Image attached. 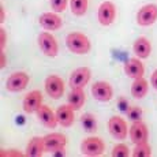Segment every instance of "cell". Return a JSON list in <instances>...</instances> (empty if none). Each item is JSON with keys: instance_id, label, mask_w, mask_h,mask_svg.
<instances>
[{"instance_id": "obj_18", "label": "cell", "mask_w": 157, "mask_h": 157, "mask_svg": "<svg viewBox=\"0 0 157 157\" xmlns=\"http://www.w3.org/2000/svg\"><path fill=\"white\" fill-rule=\"evenodd\" d=\"M132 51H134L135 56L140 57V59H147L150 56V53H152V44L146 37L141 36L134 41Z\"/></svg>"}, {"instance_id": "obj_11", "label": "cell", "mask_w": 157, "mask_h": 157, "mask_svg": "<svg viewBox=\"0 0 157 157\" xmlns=\"http://www.w3.org/2000/svg\"><path fill=\"white\" fill-rule=\"evenodd\" d=\"M92 96L100 102H108L113 97V89L105 81H97L92 86Z\"/></svg>"}, {"instance_id": "obj_3", "label": "cell", "mask_w": 157, "mask_h": 157, "mask_svg": "<svg viewBox=\"0 0 157 157\" xmlns=\"http://www.w3.org/2000/svg\"><path fill=\"white\" fill-rule=\"evenodd\" d=\"M38 47H40L41 52L48 57H56L59 53V45H57L56 38L51 34L49 32H43L38 34L37 38Z\"/></svg>"}, {"instance_id": "obj_19", "label": "cell", "mask_w": 157, "mask_h": 157, "mask_svg": "<svg viewBox=\"0 0 157 157\" xmlns=\"http://www.w3.org/2000/svg\"><path fill=\"white\" fill-rule=\"evenodd\" d=\"M45 152L44 137H33L26 146V156L29 157H41Z\"/></svg>"}, {"instance_id": "obj_15", "label": "cell", "mask_w": 157, "mask_h": 157, "mask_svg": "<svg viewBox=\"0 0 157 157\" xmlns=\"http://www.w3.org/2000/svg\"><path fill=\"white\" fill-rule=\"evenodd\" d=\"M36 115H37L38 122L47 128H55L56 126L59 124L57 117H56V112H53L48 105L43 104L40 108H38V111L36 112Z\"/></svg>"}, {"instance_id": "obj_25", "label": "cell", "mask_w": 157, "mask_h": 157, "mask_svg": "<svg viewBox=\"0 0 157 157\" xmlns=\"http://www.w3.org/2000/svg\"><path fill=\"white\" fill-rule=\"evenodd\" d=\"M127 116L130 120H132V122H138V120H142V108L141 107H137V105H132V107H130L127 111Z\"/></svg>"}, {"instance_id": "obj_8", "label": "cell", "mask_w": 157, "mask_h": 157, "mask_svg": "<svg viewBox=\"0 0 157 157\" xmlns=\"http://www.w3.org/2000/svg\"><path fill=\"white\" fill-rule=\"evenodd\" d=\"M116 18V6L112 2H102L97 10V19L102 26H109Z\"/></svg>"}, {"instance_id": "obj_6", "label": "cell", "mask_w": 157, "mask_h": 157, "mask_svg": "<svg viewBox=\"0 0 157 157\" xmlns=\"http://www.w3.org/2000/svg\"><path fill=\"white\" fill-rule=\"evenodd\" d=\"M90 71L89 67H78L71 72L70 79H68V85L71 89H83L90 81Z\"/></svg>"}, {"instance_id": "obj_12", "label": "cell", "mask_w": 157, "mask_h": 157, "mask_svg": "<svg viewBox=\"0 0 157 157\" xmlns=\"http://www.w3.org/2000/svg\"><path fill=\"white\" fill-rule=\"evenodd\" d=\"M43 105V94L40 90H32L23 97L22 107L26 113H36Z\"/></svg>"}, {"instance_id": "obj_14", "label": "cell", "mask_w": 157, "mask_h": 157, "mask_svg": "<svg viewBox=\"0 0 157 157\" xmlns=\"http://www.w3.org/2000/svg\"><path fill=\"white\" fill-rule=\"evenodd\" d=\"M38 23L40 26L48 32H56L63 26V21L62 18L57 15V13H44L40 15L38 18Z\"/></svg>"}, {"instance_id": "obj_23", "label": "cell", "mask_w": 157, "mask_h": 157, "mask_svg": "<svg viewBox=\"0 0 157 157\" xmlns=\"http://www.w3.org/2000/svg\"><path fill=\"white\" fill-rule=\"evenodd\" d=\"M89 0H70V10L75 17H83L87 11Z\"/></svg>"}, {"instance_id": "obj_4", "label": "cell", "mask_w": 157, "mask_h": 157, "mask_svg": "<svg viewBox=\"0 0 157 157\" xmlns=\"http://www.w3.org/2000/svg\"><path fill=\"white\" fill-rule=\"evenodd\" d=\"M29 82H30L29 74H26L25 71H17V72H13L7 78V81H6V89L11 93H19L26 89Z\"/></svg>"}, {"instance_id": "obj_13", "label": "cell", "mask_w": 157, "mask_h": 157, "mask_svg": "<svg viewBox=\"0 0 157 157\" xmlns=\"http://www.w3.org/2000/svg\"><path fill=\"white\" fill-rule=\"evenodd\" d=\"M44 144H45V152L53 153L56 150L66 147L67 145V138L62 132H51L44 137Z\"/></svg>"}, {"instance_id": "obj_24", "label": "cell", "mask_w": 157, "mask_h": 157, "mask_svg": "<svg viewBox=\"0 0 157 157\" xmlns=\"http://www.w3.org/2000/svg\"><path fill=\"white\" fill-rule=\"evenodd\" d=\"M131 156L134 157H150L152 156V149L147 145V142L144 144H137L134 147V150L131 152Z\"/></svg>"}, {"instance_id": "obj_9", "label": "cell", "mask_w": 157, "mask_h": 157, "mask_svg": "<svg viewBox=\"0 0 157 157\" xmlns=\"http://www.w3.org/2000/svg\"><path fill=\"white\" fill-rule=\"evenodd\" d=\"M108 130H109L111 135L119 141L126 140V137H127V134H128L127 123L120 116H112L108 120Z\"/></svg>"}, {"instance_id": "obj_22", "label": "cell", "mask_w": 157, "mask_h": 157, "mask_svg": "<svg viewBox=\"0 0 157 157\" xmlns=\"http://www.w3.org/2000/svg\"><path fill=\"white\" fill-rule=\"evenodd\" d=\"M81 123L86 132H94L97 130V119L93 113L86 112L81 116Z\"/></svg>"}, {"instance_id": "obj_27", "label": "cell", "mask_w": 157, "mask_h": 157, "mask_svg": "<svg viewBox=\"0 0 157 157\" xmlns=\"http://www.w3.org/2000/svg\"><path fill=\"white\" fill-rule=\"evenodd\" d=\"M49 4L55 13H63L67 8L68 0H49Z\"/></svg>"}, {"instance_id": "obj_17", "label": "cell", "mask_w": 157, "mask_h": 157, "mask_svg": "<svg viewBox=\"0 0 157 157\" xmlns=\"http://www.w3.org/2000/svg\"><path fill=\"white\" fill-rule=\"evenodd\" d=\"M124 74L131 79L142 78L145 74V67L140 57H131L124 64Z\"/></svg>"}, {"instance_id": "obj_10", "label": "cell", "mask_w": 157, "mask_h": 157, "mask_svg": "<svg viewBox=\"0 0 157 157\" xmlns=\"http://www.w3.org/2000/svg\"><path fill=\"white\" fill-rule=\"evenodd\" d=\"M128 137H130V140H131V142L134 145L147 142V138H149V130H147V126L145 124L142 120L132 122L131 127L128 128Z\"/></svg>"}, {"instance_id": "obj_1", "label": "cell", "mask_w": 157, "mask_h": 157, "mask_svg": "<svg viewBox=\"0 0 157 157\" xmlns=\"http://www.w3.org/2000/svg\"><path fill=\"white\" fill-rule=\"evenodd\" d=\"M66 45H67L68 51L75 55H86L90 52V40L86 34L81 32H72L66 37Z\"/></svg>"}, {"instance_id": "obj_21", "label": "cell", "mask_w": 157, "mask_h": 157, "mask_svg": "<svg viewBox=\"0 0 157 157\" xmlns=\"http://www.w3.org/2000/svg\"><path fill=\"white\" fill-rule=\"evenodd\" d=\"M67 101L75 111L81 109V107H83V104L86 101V94L83 92V89H71V93L68 94Z\"/></svg>"}, {"instance_id": "obj_5", "label": "cell", "mask_w": 157, "mask_h": 157, "mask_svg": "<svg viewBox=\"0 0 157 157\" xmlns=\"http://www.w3.org/2000/svg\"><path fill=\"white\" fill-rule=\"evenodd\" d=\"M44 87L47 94L53 100H59L64 94V82L57 75H49V77L45 78Z\"/></svg>"}, {"instance_id": "obj_28", "label": "cell", "mask_w": 157, "mask_h": 157, "mask_svg": "<svg viewBox=\"0 0 157 157\" xmlns=\"http://www.w3.org/2000/svg\"><path fill=\"white\" fill-rule=\"evenodd\" d=\"M6 41H7V34H6V29L2 26L0 28V51H4Z\"/></svg>"}, {"instance_id": "obj_31", "label": "cell", "mask_w": 157, "mask_h": 157, "mask_svg": "<svg viewBox=\"0 0 157 157\" xmlns=\"http://www.w3.org/2000/svg\"><path fill=\"white\" fill-rule=\"evenodd\" d=\"M0 56H2V60H0V67L2 68H4L6 67V53H4V51H0Z\"/></svg>"}, {"instance_id": "obj_30", "label": "cell", "mask_w": 157, "mask_h": 157, "mask_svg": "<svg viewBox=\"0 0 157 157\" xmlns=\"http://www.w3.org/2000/svg\"><path fill=\"white\" fill-rule=\"evenodd\" d=\"M6 21V11H4V7H3V4L0 6V23H4Z\"/></svg>"}, {"instance_id": "obj_16", "label": "cell", "mask_w": 157, "mask_h": 157, "mask_svg": "<svg viewBox=\"0 0 157 157\" xmlns=\"http://www.w3.org/2000/svg\"><path fill=\"white\" fill-rule=\"evenodd\" d=\"M74 108L71 107L70 104H64V105H60L59 108L56 109V117H57V122L62 127H71L72 123L75 120V115H74Z\"/></svg>"}, {"instance_id": "obj_26", "label": "cell", "mask_w": 157, "mask_h": 157, "mask_svg": "<svg viewBox=\"0 0 157 157\" xmlns=\"http://www.w3.org/2000/svg\"><path fill=\"white\" fill-rule=\"evenodd\" d=\"M131 153H130V149L127 145L124 144H117L113 146L112 149V156L113 157H128Z\"/></svg>"}, {"instance_id": "obj_7", "label": "cell", "mask_w": 157, "mask_h": 157, "mask_svg": "<svg viewBox=\"0 0 157 157\" xmlns=\"http://www.w3.org/2000/svg\"><path fill=\"white\" fill-rule=\"evenodd\" d=\"M157 21V4H145L137 13V23L140 26H152Z\"/></svg>"}, {"instance_id": "obj_2", "label": "cell", "mask_w": 157, "mask_h": 157, "mask_svg": "<svg viewBox=\"0 0 157 157\" xmlns=\"http://www.w3.org/2000/svg\"><path fill=\"white\" fill-rule=\"evenodd\" d=\"M105 150V144L100 137H87L81 142V153L89 157L101 156Z\"/></svg>"}, {"instance_id": "obj_29", "label": "cell", "mask_w": 157, "mask_h": 157, "mask_svg": "<svg viewBox=\"0 0 157 157\" xmlns=\"http://www.w3.org/2000/svg\"><path fill=\"white\" fill-rule=\"evenodd\" d=\"M150 85H152V86L157 90V70H156V71H153L152 77H150Z\"/></svg>"}, {"instance_id": "obj_20", "label": "cell", "mask_w": 157, "mask_h": 157, "mask_svg": "<svg viewBox=\"0 0 157 157\" xmlns=\"http://www.w3.org/2000/svg\"><path fill=\"white\" fill-rule=\"evenodd\" d=\"M147 90H149V82L144 77L134 79V82L131 85V96L134 98H138V100L144 98L146 96Z\"/></svg>"}]
</instances>
